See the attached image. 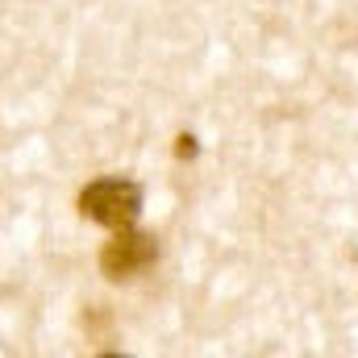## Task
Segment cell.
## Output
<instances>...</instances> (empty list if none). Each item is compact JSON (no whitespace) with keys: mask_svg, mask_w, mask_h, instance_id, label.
<instances>
[{"mask_svg":"<svg viewBox=\"0 0 358 358\" xmlns=\"http://www.w3.org/2000/svg\"><path fill=\"white\" fill-rule=\"evenodd\" d=\"M84 217L108 225V229H134L142 213V187L129 179H96L88 192L80 196Z\"/></svg>","mask_w":358,"mask_h":358,"instance_id":"cell-1","label":"cell"},{"mask_svg":"<svg viewBox=\"0 0 358 358\" xmlns=\"http://www.w3.org/2000/svg\"><path fill=\"white\" fill-rule=\"evenodd\" d=\"M155 238H146V234H129V229H121L108 246H104V255H100V267L108 279H129V275H138L142 267H150L155 263Z\"/></svg>","mask_w":358,"mask_h":358,"instance_id":"cell-2","label":"cell"}]
</instances>
